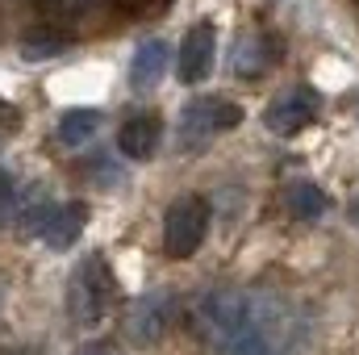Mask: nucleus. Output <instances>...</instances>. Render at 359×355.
Returning <instances> with one entry per match:
<instances>
[{
    "label": "nucleus",
    "mask_w": 359,
    "mask_h": 355,
    "mask_svg": "<svg viewBox=\"0 0 359 355\" xmlns=\"http://www.w3.org/2000/svg\"><path fill=\"white\" fill-rule=\"evenodd\" d=\"M196 314L209 343L222 355H288L301 335L292 309L268 293L209 288Z\"/></svg>",
    "instance_id": "obj_1"
},
{
    "label": "nucleus",
    "mask_w": 359,
    "mask_h": 355,
    "mask_svg": "<svg viewBox=\"0 0 359 355\" xmlns=\"http://www.w3.org/2000/svg\"><path fill=\"white\" fill-rule=\"evenodd\" d=\"M238 121H243V109H238L234 100H222V96H201V100L184 105V113H180L176 147L184 151V155H196V151H205L213 138L230 134Z\"/></svg>",
    "instance_id": "obj_2"
},
{
    "label": "nucleus",
    "mask_w": 359,
    "mask_h": 355,
    "mask_svg": "<svg viewBox=\"0 0 359 355\" xmlns=\"http://www.w3.org/2000/svg\"><path fill=\"white\" fill-rule=\"evenodd\" d=\"M109 297H113V272L100 255L80 260L72 280H67V314L76 326H100L104 322V309H109Z\"/></svg>",
    "instance_id": "obj_3"
},
{
    "label": "nucleus",
    "mask_w": 359,
    "mask_h": 355,
    "mask_svg": "<svg viewBox=\"0 0 359 355\" xmlns=\"http://www.w3.org/2000/svg\"><path fill=\"white\" fill-rule=\"evenodd\" d=\"M209 234V205L201 196H180L172 201L168 217H163V251L172 260H188L196 255V247Z\"/></svg>",
    "instance_id": "obj_4"
},
{
    "label": "nucleus",
    "mask_w": 359,
    "mask_h": 355,
    "mask_svg": "<svg viewBox=\"0 0 359 355\" xmlns=\"http://www.w3.org/2000/svg\"><path fill=\"white\" fill-rule=\"evenodd\" d=\"M313 117H318V92L313 88H288L264 109V126L271 134H280V138L301 134Z\"/></svg>",
    "instance_id": "obj_5"
},
{
    "label": "nucleus",
    "mask_w": 359,
    "mask_h": 355,
    "mask_svg": "<svg viewBox=\"0 0 359 355\" xmlns=\"http://www.w3.org/2000/svg\"><path fill=\"white\" fill-rule=\"evenodd\" d=\"M213 55H217V29L209 21H196L184 42H180V55H176V76L184 84H201L209 80L213 72Z\"/></svg>",
    "instance_id": "obj_6"
},
{
    "label": "nucleus",
    "mask_w": 359,
    "mask_h": 355,
    "mask_svg": "<svg viewBox=\"0 0 359 355\" xmlns=\"http://www.w3.org/2000/svg\"><path fill=\"white\" fill-rule=\"evenodd\" d=\"M84 222H88V205H80V201H67V205H46V213L38 217L34 234H38L50 251H67V247L80 239Z\"/></svg>",
    "instance_id": "obj_7"
},
{
    "label": "nucleus",
    "mask_w": 359,
    "mask_h": 355,
    "mask_svg": "<svg viewBox=\"0 0 359 355\" xmlns=\"http://www.w3.org/2000/svg\"><path fill=\"white\" fill-rule=\"evenodd\" d=\"M172 322V293L151 288L147 297H138L134 314H130V339L134 343H155Z\"/></svg>",
    "instance_id": "obj_8"
},
{
    "label": "nucleus",
    "mask_w": 359,
    "mask_h": 355,
    "mask_svg": "<svg viewBox=\"0 0 359 355\" xmlns=\"http://www.w3.org/2000/svg\"><path fill=\"white\" fill-rule=\"evenodd\" d=\"M159 134H163L159 113H134V117L117 130V147H121L126 159H151L155 147H159Z\"/></svg>",
    "instance_id": "obj_9"
},
{
    "label": "nucleus",
    "mask_w": 359,
    "mask_h": 355,
    "mask_svg": "<svg viewBox=\"0 0 359 355\" xmlns=\"http://www.w3.org/2000/svg\"><path fill=\"white\" fill-rule=\"evenodd\" d=\"M163 72H168V46L159 38L142 42L134 51V59H130V84L134 88H155L163 80Z\"/></svg>",
    "instance_id": "obj_10"
},
{
    "label": "nucleus",
    "mask_w": 359,
    "mask_h": 355,
    "mask_svg": "<svg viewBox=\"0 0 359 355\" xmlns=\"http://www.w3.org/2000/svg\"><path fill=\"white\" fill-rule=\"evenodd\" d=\"M284 205H288V213H292L297 222H318V217H322V213L330 209L326 192H322L318 184H309V180L292 184V188L284 192Z\"/></svg>",
    "instance_id": "obj_11"
},
{
    "label": "nucleus",
    "mask_w": 359,
    "mask_h": 355,
    "mask_svg": "<svg viewBox=\"0 0 359 355\" xmlns=\"http://www.w3.org/2000/svg\"><path fill=\"white\" fill-rule=\"evenodd\" d=\"M96 130H100V113L96 109H67L59 117V142L63 147H84Z\"/></svg>",
    "instance_id": "obj_12"
},
{
    "label": "nucleus",
    "mask_w": 359,
    "mask_h": 355,
    "mask_svg": "<svg viewBox=\"0 0 359 355\" xmlns=\"http://www.w3.org/2000/svg\"><path fill=\"white\" fill-rule=\"evenodd\" d=\"M17 205V184H13V176L8 172H0V222L8 217V209Z\"/></svg>",
    "instance_id": "obj_13"
},
{
    "label": "nucleus",
    "mask_w": 359,
    "mask_h": 355,
    "mask_svg": "<svg viewBox=\"0 0 359 355\" xmlns=\"http://www.w3.org/2000/svg\"><path fill=\"white\" fill-rule=\"evenodd\" d=\"M59 51V42H25V59H55Z\"/></svg>",
    "instance_id": "obj_14"
},
{
    "label": "nucleus",
    "mask_w": 359,
    "mask_h": 355,
    "mask_svg": "<svg viewBox=\"0 0 359 355\" xmlns=\"http://www.w3.org/2000/svg\"><path fill=\"white\" fill-rule=\"evenodd\" d=\"M8 130H17V109H13V105H4V100H0V138H4V134H8Z\"/></svg>",
    "instance_id": "obj_15"
},
{
    "label": "nucleus",
    "mask_w": 359,
    "mask_h": 355,
    "mask_svg": "<svg viewBox=\"0 0 359 355\" xmlns=\"http://www.w3.org/2000/svg\"><path fill=\"white\" fill-rule=\"evenodd\" d=\"M347 209H351V222L359 226V196H351V205H347Z\"/></svg>",
    "instance_id": "obj_16"
}]
</instances>
